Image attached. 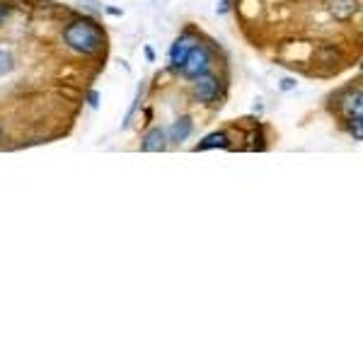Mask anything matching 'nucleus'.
Returning a JSON list of instances; mask_svg holds the SVG:
<instances>
[{"instance_id":"nucleus-1","label":"nucleus","mask_w":363,"mask_h":363,"mask_svg":"<svg viewBox=\"0 0 363 363\" xmlns=\"http://www.w3.org/2000/svg\"><path fill=\"white\" fill-rule=\"evenodd\" d=\"M63 37H66V44L70 49L80 51V54H95V51L102 49V32L87 20L70 22Z\"/></svg>"},{"instance_id":"nucleus-2","label":"nucleus","mask_w":363,"mask_h":363,"mask_svg":"<svg viewBox=\"0 0 363 363\" xmlns=\"http://www.w3.org/2000/svg\"><path fill=\"white\" fill-rule=\"evenodd\" d=\"M208 66H211V56L203 46H191L189 54H186L184 63L179 66L182 75L186 78H199V75L208 73Z\"/></svg>"},{"instance_id":"nucleus-3","label":"nucleus","mask_w":363,"mask_h":363,"mask_svg":"<svg viewBox=\"0 0 363 363\" xmlns=\"http://www.w3.org/2000/svg\"><path fill=\"white\" fill-rule=\"evenodd\" d=\"M194 97L199 99V102H213L216 97H218V80L211 78V75H199V78H194Z\"/></svg>"},{"instance_id":"nucleus-4","label":"nucleus","mask_w":363,"mask_h":363,"mask_svg":"<svg viewBox=\"0 0 363 363\" xmlns=\"http://www.w3.org/2000/svg\"><path fill=\"white\" fill-rule=\"evenodd\" d=\"M194 46V39L191 37H179L177 42L172 44V49H169V66H172L174 70H179V66L184 63L186 54H189V49Z\"/></svg>"},{"instance_id":"nucleus-5","label":"nucleus","mask_w":363,"mask_h":363,"mask_svg":"<svg viewBox=\"0 0 363 363\" xmlns=\"http://www.w3.org/2000/svg\"><path fill=\"white\" fill-rule=\"evenodd\" d=\"M165 138L167 136H165V131H162V128H153V131L145 133L143 145H140V148H143L145 153H160V150H165V145H167Z\"/></svg>"},{"instance_id":"nucleus-6","label":"nucleus","mask_w":363,"mask_h":363,"mask_svg":"<svg viewBox=\"0 0 363 363\" xmlns=\"http://www.w3.org/2000/svg\"><path fill=\"white\" fill-rule=\"evenodd\" d=\"M191 133V119H186V116H182V119H177L172 124V128H169V138L174 140V143H179V140H186Z\"/></svg>"},{"instance_id":"nucleus-7","label":"nucleus","mask_w":363,"mask_h":363,"mask_svg":"<svg viewBox=\"0 0 363 363\" xmlns=\"http://www.w3.org/2000/svg\"><path fill=\"white\" fill-rule=\"evenodd\" d=\"M211 148H228V136L225 133H211L196 145V150H211Z\"/></svg>"},{"instance_id":"nucleus-8","label":"nucleus","mask_w":363,"mask_h":363,"mask_svg":"<svg viewBox=\"0 0 363 363\" xmlns=\"http://www.w3.org/2000/svg\"><path fill=\"white\" fill-rule=\"evenodd\" d=\"M354 10H356L354 0H335V3H332V13H335L339 20H347V17L354 15Z\"/></svg>"},{"instance_id":"nucleus-9","label":"nucleus","mask_w":363,"mask_h":363,"mask_svg":"<svg viewBox=\"0 0 363 363\" xmlns=\"http://www.w3.org/2000/svg\"><path fill=\"white\" fill-rule=\"evenodd\" d=\"M349 128L356 140L363 138V114H349Z\"/></svg>"},{"instance_id":"nucleus-10","label":"nucleus","mask_w":363,"mask_h":363,"mask_svg":"<svg viewBox=\"0 0 363 363\" xmlns=\"http://www.w3.org/2000/svg\"><path fill=\"white\" fill-rule=\"evenodd\" d=\"M13 56L8 54V51H0V75H5V73H10L13 70Z\"/></svg>"},{"instance_id":"nucleus-11","label":"nucleus","mask_w":363,"mask_h":363,"mask_svg":"<svg viewBox=\"0 0 363 363\" xmlns=\"http://www.w3.org/2000/svg\"><path fill=\"white\" fill-rule=\"evenodd\" d=\"M294 85H296V80H291V78H284V80H281V90H291Z\"/></svg>"},{"instance_id":"nucleus-12","label":"nucleus","mask_w":363,"mask_h":363,"mask_svg":"<svg viewBox=\"0 0 363 363\" xmlns=\"http://www.w3.org/2000/svg\"><path fill=\"white\" fill-rule=\"evenodd\" d=\"M97 99H99V95H97V92H90V104H92V107H97Z\"/></svg>"},{"instance_id":"nucleus-13","label":"nucleus","mask_w":363,"mask_h":363,"mask_svg":"<svg viewBox=\"0 0 363 363\" xmlns=\"http://www.w3.org/2000/svg\"><path fill=\"white\" fill-rule=\"evenodd\" d=\"M5 17H8V8H5V5L0 3V20H5Z\"/></svg>"}]
</instances>
